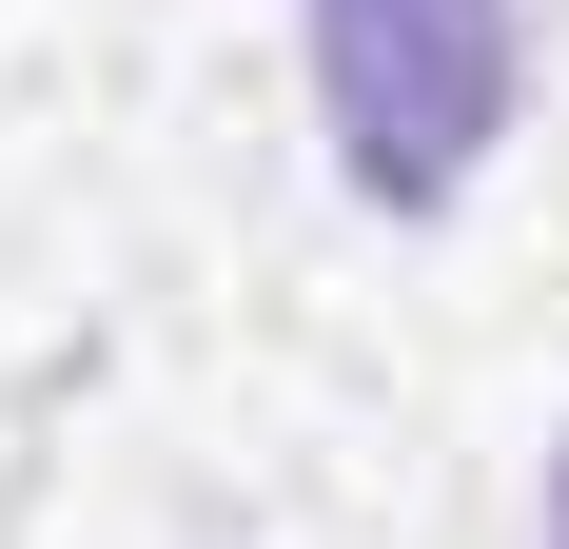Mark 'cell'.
<instances>
[{
  "instance_id": "obj_2",
  "label": "cell",
  "mask_w": 569,
  "mask_h": 549,
  "mask_svg": "<svg viewBox=\"0 0 569 549\" xmlns=\"http://www.w3.org/2000/svg\"><path fill=\"white\" fill-rule=\"evenodd\" d=\"M550 549H569V451H550Z\"/></svg>"
},
{
  "instance_id": "obj_1",
  "label": "cell",
  "mask_w": 569,
  "mask_h": 549,
  "mask_svg": "<svg viewBox=\"0 0 569 549\" xmlns=\"http://www.w3.org/2000/svg\"><path fill=\"white\" fill-rule=\"evenodd\" d=\"M315 99H335L353 197L432 217L511 118V0H315Z\"/></svg>"
}]
</instances>
